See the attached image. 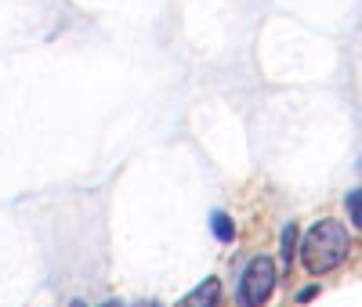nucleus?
<instances>
[{"label": "nucleus", "instance_id": "1", "mask_svg": "<svg viewBox=\"0 0 362 307\" xmlns=\"http://www.w3.org/2000/svg\"><path fill=\"white\" fill-rule=\"evenodd\" d=\"M297 253H300V264H305L308 275H326V271H334V267H341L348 260L351 235H348V228L341 221L322 217V221H315L305 231V239H300V246H297Z\"/></svg>", "mask_w": 362, "mask_h": 307}, {"label": "nucleus", "instance_id": "2", "mask_svg": "<svg viewBox=\"0 0 362 307\" xmlns=\"http://www.w3.org/2000/svg\"><path fill=\"white\" fill-rule=\"evenodd\" d=\"M276 279H279V271L276 264H272V257H254L243 275H239V289H235V303L239 307H264L272 289H276Z\"/></svg>", "mask_w": 362, "mask_h": 307}, {"label": "nucleus", "instance_id": "3", "mask_svg": "<svg viewBox=\"0 0 362 307\" xmlns=\"http://www.w3.org/2000/svg\"><path fill=\"white\" fill-rule=\"evenodd\" d=\"M221 303V279H203L196 289H189L174 307H218Z\"/></svg>", "mask_w": 362, "mask_h": 307}, {"label": "nucleus", "instance_id": "4", "mask_svg": "<svg viewBox=\"0 0 362 307\" xmlns=\"http://www.w3.org/2000/svg\"><path fill=\"white\" fill-rule=\"evenodd\" d=\"M210 231H214L218 242H232V239H235V224H232V217H228L225 210L210 213Z\"/></svg>", "mask_w": 362, "mask_h": 307}, {"label": "nucleus", "instance_id": "5", "mask_svg": "<svg viewBox=\"0 0 362 307\" xmlns=\"http://www.w3.org/2000/svg\"><path fill=\"white\" fill-rule=\"evenodd\" d=\"M293 257H297V224L290 221V224L283 228V267H290Z\"/></svg>", "mask_w": 362, "mask_h": 307}, {"label": "nucleus", "instance_id": "6", "mask_svg": "<svg viewBox=\"0 0 362 307\" xmlns=\"http://www.w3.org/2000/svg\"><path fill=\"white\" fill-rule=\"evenodd\" d=\"M344 206H348V221H351V228L362 231V188L348 192V195H344Z\"/></svg>", "mask_w": 362, "mask_h": 307}, {"label": "nucleus", "instance_id": "7", "mask_svg": "<svg viewBox=\"0 0 362 307\" xmlns=\"http://www.w3.org/2000/svg\"><path fill=\"white\" fill-rule=\"evenodd\" d=\"M312 296H315V286H308V289H300V293H297V300H312Z\"/></svg>", "mask_w": 362, "mask_h": 307}, {"label": "nucleus", "instance_id": "8", "mask_svg": "<svg viewBox=\"0 0 362 307\" xmlns=\"http://www.w3.org/2000/svg\"><path fill=\"white\" fill-rule=\"evenodd\" d=\"M134 307H160V303H153V300H148V303H134Z\"/></svg>", "mask_w": 362, "mask_h": 307}, {"label": "nucleus", "instance_id": "9", "mask_svg": "<svg viewBox=\"0 0 362 307\" xmlns=\"http://www.w3.org/2000/svg\"><path fill=\"white\" fill-rule=\"evenodd\" d=\"M102 307H124V303H116V300H109V303H102Z\"/></svg>", "mask_w": 362, "mask_h": 307}, {"label": "nucleus", "instance_id": "10", "mask_svg": "<svg viewBox=\"0 0 362 307\" xmlns=\"http://www.w3.org/2000/svg\"><path fill=\"white\" fill-rule=\"evenodd\" d=\"M73 307H83V303H80V300H76V303H73Z\"/></svg>", "mask_w": 362, "mask_h": 307}, {"label": "nucleus", "instance_id": "11", "mask_svg": "<svg viewBox=\"0 0 362 307\" xmlns=\"http://www.w3.org/2000/svg\"><path fill=\"white\" fill-rule=\"evenodd\" d=\"M358 170H362V163H358Z\"/></svg>", "mask_w": 362, "mask_h": 307}]
</instances>
